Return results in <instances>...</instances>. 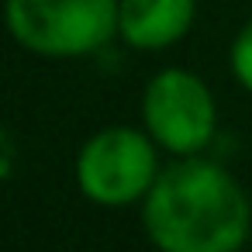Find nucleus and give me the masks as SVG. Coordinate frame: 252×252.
<instances>
[{
    "label": "nucleus",
    "mask_w": 252,
    "mask_h": 252,
    "mask_svg": "<svg viewBox=\"0 0 252 252\" xmlns=\"http://www.w3.org/2000/svg\"><path fill=\"white\" fill-rule=\"evenodd\" d=\"M142 228L159 252H238L252 231V204L224 166L180 156L145 193Z\"/></svg>",
    "instance_id": "f257e3e1"
},
{
    "label": "nucleus",
    "mask_w": 252,
    "mask_h": 252,
    "mask_svg": "<svg viewBox=\"0 0 252 252\" xmlns=\"http://www.w3.org/2000/svg\"><path fill=\"white\" fill-rule=\"evenodd\" d=\"M11 38L49 59H76L118 38V0H4Z\"/></svg>",
    "instance_id": "f03ea898"
},
{
    "label": "nucleus",
    "mask_w": 252,
    "mask_h": 252,
    "mask_svg": "<svg viewBox=\"0 0 252 252\" xmlns=\"http://www.w3.org/2000/svg\"><path fill=\"white\" fill-rule=\"evenodd\" d=\"M159 145L149 131L114 125L90 135L76 152L80 193L97 207L142 204L159 176Z\"/></svg>",
    "instance_id": "7ed1b4c3"
},
{
    "label": "nucleus",
    "mask_w": 252,
    "mask_h": 252,
    "mask_svg": "<svg viewBox=\"0 0 252 252\" xmlns=\"http://www.w3.org/2000/svg\"><path fill=\"white\" fill-rule=\"evenodd\" d=\"M142 121L159 149L173 156H200L218 131V104L197 73L169 66L142 90Z\"/></svg>",
    "instance_id": "20e7f679"
},
{
    "label": "nucleus",
    "mask_w": 252,
    "mask_h": 252,
    "mask_svg": "<svg viewBox=\"0 0 252 252\" xmlns=\"http://www.w3.org/2000/svg\"><path fill=\"white\" fill-rule=\"evenodd\" d=\"M197 18V0H118V38L138 52L176 45Z\"/></svg>",
    "instance_id": "39448f33"
},
{
    "label": "nucleus",
    "mask_w": 252,
    "mask_h": 252,
    "mask_svg": "<svg viewBox=\"0 0 252 252\" xmlns=\"http://www.w3.org/2000/svg\"><path fill=\"white\" fill-rule=\"evenodd\" d=\"M228 66H231L235 83H238L245 94H252V21L235 35V42H231V49H228Z\"/></svg>",
    "instance_id": "423d86ee"
}]
</instances>
